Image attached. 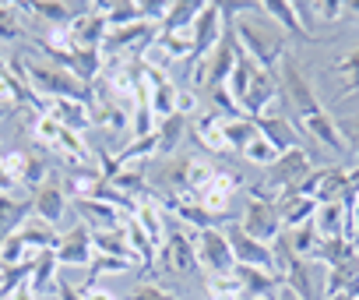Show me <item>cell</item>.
<instances>
[{
  "instance_id": "cell-1",
  "label": "cell",
  "mask_w": 359,
  "mask_h": 300,
  "mask_svg": "<svg viewBox=\"0 0 359 300\" xmlns=\"http://www.w3.org/2000/svg\"><path fill=\"white\" fill-rule=\"evenodd\" d=\"M15 74L29 85V92H32L36 99L43 96V103H46V99H74V103L92 106V99H95L81 78H74L67 67L53 64L50 57L22 53V57L15 60Z\"/></svg>"
},
{
  "instance_id": "cell-2",
  "label": "cell",
  "mask_w": 359,
  "mask_h": 300,
  "mask_svg": "<svg viewBox=\"0 0 359 300\" xmlns=\"http://www.w3.org/2000/svg\"><path fill=\"white\" fill-rule=\"evenodd\" d=\"M229 25H233V32H236L240 50H243L257 67H264L268 74H275L278 64H282V57L289 53V46H285L282 29H278L275 22H268V15L261 11V4H254L250 11L236 15Z\"/></svg>"
},
{
  "instance_id": "cell-3",
  "label": "cell",
  "mask_w": 359,
  "mask_h": 300,
  "mask_svg": "<svg viewBox=\"0 0 359 300\" xmlns=\"http://www.w3.org/2000/svg\"><path fill=\"white\" fill-rule=\"evenodd\" d=\"M275 85H278V96H282V99L289 103V110L296 113V120H303V117L324 110V103H320L313 81L306 78V71H303V64H299V57H296L292 50L282 57V64H278V71H275Z\"/></svg>"
},
{
  "instance_id": "cell-4",
  "label": "cell",
  "mask_w": 359,
  "mask_h": 300,
  "mask_svg": "<svg viewBox=\"0 0 359 300\" xmlns=\"http://www.w3.org/2000/svg\"><path fill=\"white\" fill-rule=\"evenodd\" d=\"M313 170V159H310V152L303 145H296V148H289V152H282L268 170H264V177H261V191L264 195H271V198H278V195H285V191H292V188H299L303 184V177Z\"/></svg>"
},
{
  "instance_id": "cell-5",
  "label": "cell",
  "mask_w": 359,
  "mask_h": 300,
  "mask_svg": "<svg viewBox=\"0 0 359 300\" xmlns=\"http://www.w3.org/2000/svg\"><path fill=\"white\" fill-rule=\"evenodd\" d=\"M243 233H250L254 240L261 244H275L282 237V216H278V205L271 195H264L257 184L247 191V209H243V219H240Z\"/></svg>"
},
{
  "instance_id": "cell-6",
  "label": "cell",
  "mask_w": 359,
  "mask_h": 300,
  "mask_svg": "<svg viewBox=\"0 0 359 300\" xmlns=\"http://www.w3.org/2000/svg\"><path fill=\"white\" fill-rule=\"evenodd\" d=\"M194 251H198V265L205 268V275H208V279L233 275L236 258H233V247H229V240H226L222 226L198 230V233H194Z\"/></svg>"
},
{
  "instance_id": "cell-7",
  "label": "cell",
  "mask_w": 359,
  "mask_h": 300,
  "mask_svg": "<svg viewBox=\"0 0 359 300\" xmlns=\"http://www.w3.org/2000/svg\"><path fill=\"white\" fill-rule=\"evenodd\" d=\"M282 282L292 289L296 300H327V268L320 261H313V258L310 261L306 258H296L285 268Z\"/></svg>"
},
{
  "instance_id": "cell-8",
  "label": "cell",
  "mask_w": 359,
  "mask_h": 300,
  "mask_svg": "<svg viewBox=\"0 0 359 300\" xmlns=\"http://www.w3.org/2000/svg\"><path fill=\"white\" fill-rule=\"evenodd\" d=\"M158 258H162V268H165V272H180V275L194 272V268H198L194 230H187L184 223L169 226V230H165V240H162V247H158Z\"/></svg>"
},
{
  "instance_id": "cell-9",
  "label": "cell",
  "mask_w": 359,
  "mask_h": 300,
  "mask_svg": "<svg viewBox=\"0 0 359 300\" xmlns=\"http://www.w3.org/2000/svg\"><path fill=\"white\" fill-rule=\"evenodd\" d=\"M226 15H222V4H201L194 25H191V46H194V57H208L222 39H226Z\"/></svg>"
},
{
  "instance_id": "cell-10",
  "label": "cell",
  "mask_w": 359,
  "mask_h": 300,
  "mask_svg": "<svg viewBox=\"0 0 359 300\" xmlns=\"http://www.w3.org/2000/svg\"><path fill=\"white\" fill-rule=\"evenodd\" d=\"M222 233H226V240H229V247H233L236 265H250V268H264V272L278 275V272H275V254H271V244L254 240L250 233H243V226H240V223L222 226Z\"/></svg>"
},
{
  "instance_id": "cell-11",
  "label": "cell",
  "mask_w": 359,
  "mask_h": 300,
  "mask_svg": "<svg viewBox=\"0 0 359 300\" xmlns=\"http://www.w3.org/2000/svg\"><path fill=\"white\" fill-rule=\"evenodd\" d=\"M53 254H57V265H60V268H71V265H92V258H95L92 230H88L85 223L71 226L67 233H60Z\"/></svg>"
},
{
  "instance_id": "cell-12",
  "label": "cell",
  "mask_w": 359,
  "mask_h": 300,
  "mask_svg": "<svg viewBox=\"0 0 359 300\" xmlns=\"http://www.w3.org/2000/svg\"><path fill=\"white\" fill-rule=\"evenodd\" d=\"M32 216L50 223L53 230L64 223V216H67V191H64L57 174H50V181L39 191H32Z\"/></svg>"
},
{
  "instance_id": "cell-13",
  "label": "cell",
  "mask_w": 359,
  "mask_h": 300,
  "mask_svg": "<svg viewBox=\"0 0 359 300\" xmlns=\"http://www.w3.org/2000/svg\"><path fill=\"white\" fill-rule=\"evenodd\" d=\"M299 124V131L310 138V141H317L320 148H327V152H334V156H348V148H345V141H341V131H338V120L327 113V110H317V113H310V117H303V120H296Z\"/></svg>"
},
{
  "instance_id": "cell-14",
  "label": "cell",
  "mask_w": 359,
  "mask_h": 300,
  "mask_svg": "<svg viewBox=\"0 0 359 300\" xmlns=\"http://www.w3.org/2000/svg\"><path fill=\"white\" fill-rule=\"evenodd\" d=\"M64 32H67V39H71L74 46H81V50H102V43H106V36H109V25H106V15H102L95 4H88V11H85L81 18H74L71 29H64Z\"/></svg>"
},
{
  "instance_id": "cell-15",
  "label": "cell",
  "mask_w": 359,
  "mask_h": 300,
  "mask_svg": "<svg viewBox=\"0 0 359 300\" xmlns=\"http://www.w3.org/2000/svg\"><path fill=\"white\" fill-rule=\"evenodd\" d=\"M25 18H39L53 29H71L74 18L88 11V4H67V0H39V4H18Z\"/></svg>"
},
{
  "instance_id": "cell-16",
  "label": "cell",
  "mask_w": 359,
  "mask_h": 300,
  "mask_svg": "<svg viewBox=\"0 0 359 300\" xmlns=\"http://www.w3.org/2000/svg\"><path fill=\"white\" fill-rule=\"evenodd\" d=\"M275 99H278L275 74H268L264 67H257L254 78H250V85H247V92H243V99H240V113L250 117V120H257V117L264 113V106L275 103Z\"/></svg>"
},
{
  "instance_id": "cell-17",
  "label": "cell",
  "mask_w": 359,
  "mask_h": 300,
  "mask_svg": "<svg viewBox=\"0 0 359 300\" xmlns=\"http://www.w3.org/2000/svg\"><path fill=\"white\" fill-rule=\"evenodd\" d=\"M71 205H74V212L81 216V223H85L92 233H99V230H120V226H123V212H120L116 205H109V202L74 198Z\"/></svg>"
},
{
  "instance_id": "cell-18",
  "label": "cell",
  "mask_w": 359,
  "mask_h": 300,
  "mask_svg": "<svg viewBox=\"0 0 359 300\" xmlns=\"http://www.w3.org/2000/svg\"><path fill=\"white\" fill-rule=\"evenodd\" d=\"M236 188H243L240 174L219 170V174H215V181H212V188H208V191H201V195H198V202L205 205V212H208V216L222 219V216H226V209H229V198H233V191H236Z\"/></svg>"
},
{
  "instance_id": "cell-19",
  "label": "cell",
  "mask_w": 359,
  "mask_h": 300,
  "mask_svg": "<svg viewBox=\"0 0 359 300\" xmlns=\"http://www.w3.org/2000/svg\"><path fill=\"white\" fill-rule=\"evenodd\" d=\"M43 113L53 117L60 127H67L74 134H81V131L92 127V110L85 103H74V99H46L43 103Z\"/></svg>"
},
{
  "instance_id": "cell-20",
  "label": "cell",
  "mask_w": 359,
  "mask_h": 300,
  "mask_svg": "<svg viewBox=\"0 0 359 300\" xmlns=\"http://www.w3.org/2000/svg\"><path fill=\"white\" fill-rule=\"evenodd\" d=\"M130 219L148 233V240L155 244V247H162V240H165V230H169V212L148 195V198H141L137 205H134V212H130Z\"/></svg>"
},
{
  "instance_id": "cell-21",
  "label": "cell",
  "mask_w": 359,
  "mask_h": 300,
  "mask_svg": "<svg viewBox=\"0 0 359 300\" xmlns=\"http://www.w3.org/2000/svg\"><path fill=\"white\" fill-rule=\"evenodd\" d=\"M275 205H278V216H282V230H296V226H303L317 216V202L306 198V195H296V191L278 195Z\"/></svg>"
},
{
  "instance_id": "cell-22",
  "label": "cell",
  "mask_w": 359,
  "mask_h": 300,
  "mask_svg": "<svg viewBox=\"0 0 359 300\" xmlns=\"http://www.w3.org/2000/svg\"><path fill=\"white\" fill-rule=\"evenodd\" d=\"M184 134H187V117H184V113H172V117L158 120V124H155V156L172 159L176 148H180V141H184Z\"/></svg>"
},
{
  "instance_id": "cell-23",
  "label": "cell",
  "mask_w": 359,
  "mask_h": 300,
  "mask_svg": "<svg viewBox=\"0 0 359 300\" xmlns=\"http://www.w3.org/2000/svg\"><path fill=\"white\" fill-rule=\"evenodd\" d=\"M32 216V198H15V195H0V247L11 233L22 230V223Z\"/></svg>"
},
{
  "instance_id": "cell-24",
  "label": "cell",
  "mask_w": 359,
  "mask_h": 300,
  "mask_svg": "<svg viewBox=\"0 0 359 300\" xmlns=\"http://www.w3.org/2000/svg\"><path fill=\"white\" fill-rule=\"evenodd\" d=\"M352 205V202H348ZM348 205L341 202H327V205H317V216H313V226L320 237H348Z\"/></svg>"
},
{
  "instance_id": "cell-25",
  "label": "cell",
  "mask_w": 359,
  "mask_h": 300,
  "mask_svg": "<svg viewBox=\"0 0 359 300\" xmlns=\"http://www.w3.org/2000/svg\"><path fill=\"white\" fill-rule=\"evenodd\" d=\"M327 296H352L359 300V254L338 268H327Z\"/></svg>"
},
{
  "instance_id": "cell-26",
  "label": "cell",
  "mask_w": 359,
  "mask_h": 300,
  "mask_svg": "<svg viewBox=\"0 0 359 300\" xmlns=\"http://www.w3.org/2000/svg\"><path fill=\"white\" fill-rule=\"evenodd\" d=\"M57 254L53 251H39L32 258V275H29V289L39 296V293H57Z\"/></svg>"
},
{
  "instance_id": "cell-27",
  "label": "cell",
  "mask_w": 359,
  "mask_h": 300,
  "mask_svg": "<svg viewBox=\"0 0 359 300\" xmlns=\"http://www.w3.org/2000/svg\"><path fill=\"white\" fill-rule=\"evenodd\" d=\"M257 134L264 138V141H271L278 152H289V148H296L299 141H296V131H292V124L289 120H282V117H268V113H261L257 120Z\"/></svg>"
},
{
  "instance_id": "cell-28",
  "label": "cell",
  "mask_w": 359,
  "mask_h": 300,
  "mask_svg": "<svg viewBox=\"0 0 359 300\" xmlns=\"http://www.w3.org/2000/svg\"><path fill=\"white\" fill-rule=\"evenodd\" d=\"M198 11H201L198 0H172V8H169L165 22L158 25V32L162 36H187L194 18H198Z\"/></svg>"
},
{
  "instance_id": "cell-29",
  "label": "cell",
  "mask_w": 359,
  "mask_h": 300,
  "mask_svg": "<svg viewBox=\"0 0 359 300\" xmlns=\"http://www.w3.org/2000/svg\"><path fill=\"white\" fill-rule=\"evenodd\" d=\"M222 138H226V148H229V152H243V148L257 138V124H254L250 117L222 120Z\"/></svg>"
},
{
  "instance_id": "cell-30",
  "label": "cell",
  "mask_w": 359,
  "mask_h": 300,
  "mask_svg": "<svg viewBox=\"0 0 359 300\" xmlns=\"http://www.w3.org/2000/svg\"><path fill=\"white\" fill-rule=\"evenodd\" d=\"M331 67L338 74V96H355L359 92V46L341 53Z\"/></svg>"
},
{
  "instance_id": "cell-31",
  "label": "cell",
  "mask_w": 359,
  "mask_h": 300,
  "mask_svg": "<svg viewBox=\"0 0 359 300\" xmlns=\"http://www.w3.org/2000/svg\"><path fill=\"white\" fill-rule=\"evenodd\" d=\"M261 11H264L271 22H278V29L292 32L296 39H310V36L303 32L299 18H296V8H292V4H285V0H264V4H261Z\"/></svg>"
},
{
  "instance_id": "cell-32",
  "label": "cell",
  "mask_w": 359,
  "mask_h": 300,
  "mask_svg": "<svg viewBox=\"0 0 359 300\" xmlns=\"http://www.w3.org/2000/svg\"><path fill=\"white\" fill-rule=\"evenodd\" d=\"M285 233V240H289V247H292V254L296 258H313V251H317V244H320V233H317V226H313V219L310 223H303V226H296V230H282Z\"/></svg>"
},
{
  "instance_id": "cell-33",
  "label": "cell",
  "mask_w": 359,
  "mask_h": 300,
  "mask_svg": "<svg viewBox=\"0 0 359 300\" xmlns=\"http://www.w3.org/2000/svg\"><path fill=\"white\" fill-rule=\"evenodd\" d=\"M123 233H127V244H130V254H134V261H141V265L148 268V265L155 261V251H158V247L148 240V233H144V230H141V226H137L130 216L123 219Z\"/></svg>"
},
{
  "instance_id": "cell-34",
  "label": "cell",
  "mask_w": 359,
  "mask_h": 300,
  "mask_svg": "<svg viewBox=\"0 0 359 300\" xmlns=\"http://www.w3.org/2000/svg\"><path fill=\"white\" fill-rule=\"evenodd\" d=\"M194 134L205 148H212V152H229L226 148V138H222V117L215 113H205L198 124H194Z\"/></svg>"
},
{
  "instance_id": "cell-35",
  "label": "cell",
  "mask_w": 359,
  "mask_h": 300,
  "mask_svg": "<svg viewBox=\"0 0 359 300\" xmlns=\"http://www.w3.org/2000/svg\"><path fill=\"white\" fill-rule=\"evenodd\" d=\"M25 36V15L18 4H0V43H15Z\"/></svg>"
},
{
  "instance_id": "cell-36",
  "label": "cell",
  "mask_w": 359,
  "mask_h": 300,
  "mask_svg": "<svg viewBox=\"0 0 359 300\" xmlns=\"http://www.w3.org/2000/svg\"><path fill=\"white\" fill-rule=\"evenodd\" d=\"M278 156H282V152H278V148H275L271 141H264L261 134H257V138H254V141L243 148V159H247V163H254V167H261V170H268Z\"/></svg>"
},
{
  "instance_id": "cell-37",
  "label": "cell",
  "mask_w": 359,
  "mask_h": 300,
  "mask_svg": "<svg viewBox=\"0 0 359 300\" xmlns=\"http://www.w3.org/2000/svg\"><path fill=\"white\" fill-rule=\"evenodd\" d=\"M46 181H50V167L43 163V156L25 152V174H22V184H25V188H32V191H39Z\"/></svg>"
},
{
  "instance_id": "cell-38",
  "label": "cell",
  "mask_w": 359,
  "mask_h": 300,
  "mask_svg": "<svg viewBox=\"0 0 359 300\" xmlns=\"http://www.w3.org/2000/svg\"><path fill=\"white\" fill-rule=\"evenodd\" d=\"M338 131H341V141H345V148H348V156L359 163V113L338 120Z\"/></svg>"
},
{
  "instance_id": "cell-39",
  "label": "cell",
  "mask_w": 359,
  "mask_h": 300,
  "mask_svg": "<svg viewBox=\"0 0 359 300\" xmlns=\"http://www.w3.org/2000/svg\"><path fill=\"white\" fill-rule=\"evenodd\" d=\"M130 265H134V261H127V258H113V254H95L88 268H92V279H95V275H106V272H109V275H116V272H127Z\"/></svg>"
},
{
  "instance_id": "cell-40",
  "label": "cell",
  "mask_w": 359,
  "mask_h": 300,
  "mask_svg": "<svg viewBox=\"0 0 359 300\" xmlns=\"http://www.w3.org/2000/svg\"><path fill=\"white\" fill-rule=\"evenodd\" d=\"M127 300H176V296H172L165 286H158V282H141V286L130 289Z\"/></svg>"
},
{
  "instance_id": "cell-41",
  "label": "cell",
  "mask_w": 359,
  "mask_h": 300,
  "mask_svg": "<svg viewBox=\"0 0 359 300\" xmlns=\"http://www.w3.org/2000/svg\"><path fill=\"white\" fill-rule=\"evenodd\" d=\"M317 8V18L320 22H338V18H345V4L341 0H320V4H313Z\"/></svg>"
},
{
  "instance_id": "cell-42",
  "label": "cell",
  "mask_w": 359,
  "mask_h": 300,
  "mask_svg": "<svg viewBox=\"0 0 359 300\" xmlns=\"http://www.w3.org/2000/svg\"><path fill=\"white\" fill-rule=\"evenodd\" d=\"M57 296L60 300H85L81 286H71V282H57Z\"/></svg>"
},
{
  "instance_id": "cell-43",
  "label": "cell",
  "mask_w": 359,
  "mask_h": 300,
  "mask_svg": "<svg viewBox=\"0 0 359 300\" xmlns=\"http://www.w3.org/2000/svg\"><path fill=\"white\" fill-rule=\"evenodd\" d=\"M81 293H85V300H116V296H109L106 289H95V286H81Z\"/></svg>"
},
{
  "instance_id": "cell-44",
  "label": "cell",
  "mask_w": 359,
  "mask_h": 300,
  "mask_svg": "<svg viewBox=\"0 0 359 300\" xmlns=\"http://www.w3.org/2000/svg\"><path fill=\"white\" fill-rule=\"evenodd\" d=\"M341 4H345V15L348 18H359V0H341Z\"/></svg>"
},
{
  "instance_id": "cell-45",
  "label": "cell",
  "mask_w": 359,
  "mask_h": 300,
  "mask_svg": "<svg viewBox=\"0 0 359 300\" xmlns=\"http://www.w3.org/2000/svg\"><path fill=\"white\" fill-rule=\"evenodd\" d=\"M8 300H36V293L25 286V289H18V293H15V296H8Z\"/></svg>"
},
{
  "instance_id": "cell-46",
  "label": "cell",
  "mask_w": 359,
  "mask_h": 300,
  "mask_svg": "<svg viewBox=\"0 0 359 300\" xmlns=\"http://www.w3.org/2000/svg\"><path fill=\"white\" fill-rule=\"evenodd\" d=\"M275 300H296V296H292V289H289V286H282V289H278V296H275Z\"/></svg>"
},
{
  "instance_id": "cell-47",
  "label": "cell",
  "mask_w": 359,
  "mask_h": 300,
  "mask_svg": "<svg viewBox=\"0 0 359 300\" xmlns=\"http://www.w3.org/2000/svg\"><path fill=\"white\" fill-rule=\"evenodd\" d=\"M327 300H352V296H327Z\"/></svg>"
},
{
  "instance_id": "cell-48",
  "label": "cell",
  "mask_w": 359,
  "mask_h": 300,
  "mask_svg": "<svg viewBox=\"0 0 359 300\" xmlns=\"http://www.w3.org/2000/svg\"><path fill=\"white\" fill-rule=\"evenodd\" d=\"M240 300H250V296H240Z\"/></svg>"
},
{
  "instance_id": "cell-49",
  "label": "cell",
  "mask_w": 359,
  "mask_h": 300,
  "mask_svg": "<svg viewBox=\"0 0 359 300\" xmlns=\"http://www.w3.org/2000/svg\"><path fill=\"white\" fill-rule=\"evenodd\" d=\"M355 202H359V198H355Z\"/></svg>"
}]
</instances>
